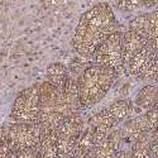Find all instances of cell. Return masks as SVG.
I'll use <instances>...</instances> for the list:
<instances>
[{
	"instance_id": "8",
	"label": "cell",
	"mask_w": 158,
	"mask_h": 158,
	"mask_svg": "<svg viewBox=\"0 0 158 158\" xmlns=\"http://www.w3.org/2000/svg\"><path fill=\"white\" fill-rule=\"evenodd\" d=\"M122 133V143L131 146L139 138L151 133V127L147 119L146 113L129 118L120 125Z\"/></svg>"
},
{
	"instance_id": "1",
	"label": "cell",
	"mask_w": 158,
	"mask_h": 158,
	"mask_svg": "<svg viewBox=\"0 0 158 158\" xmlns=\"http://www.w3.org/2000/svg\"><path fill=\"white\" fill-rule=\"evenodd\" d=\"M118 29L113 8L105 2L98 3L78 19L72 37V47L80 57L91 60L96 49Z\"/></svg>"
},
{
	"instance_id": "19",
	"label": "cell",
	"mask_w": 158,
	"mask_h": 158,
	"mask_svg": "<svg viewBox=\"0 0 158 158\" xmlns=\"http://www.w3.org/2000/svg\"><path fill=\"white\" fill-rule=\"evenodd\" d=\"M152 158H158V134L152 139Z\"/></svg>"
},
{
	"instance_id": "17",
	"label": "cell",
	"mask_w": 158,
	"mask_h": 158,
	"mask_svg": "<svg viewBox=\"0 0 158 158\" xmlns=\"http://www.w3.org/2000/svg\"><path fill=\"white\" fill-rule=\"evenodd\" d=\"M142 81L144 82H148V84H156L158 85V51H157V55H156V61L153 67L151 69V71L144 76V78Z\"/></svg>"
},
{
	"instance_id": "16",
	"label": "cell",
	"mask_w": 158,
	"mask_h": 158,
	"mask_svg": "<svg viewBox=\"0 0 158 158\" xmlns=\"http://www.w3.org/2000/svg\"><path fill=\"white\" fill-rule=\"evenodd\" d=\"M0 158H15V152L9 144L8 124L0 125Z\"/></svg>"
},
{
	"instance_id": "9",
	"label": "cell",
	"mask_w": 158,
	"mask_h": 158,
	"mask_svg": "<svg viewBox=\"0 0 158 158\" xmlns=\"http://www.w3.org/2000/svg\"><path fill=\"white\" fill-rule=\"evenodd\" d=\"M156 55H157V51L153 49L149 44L147 47H144L140 52H138V53L129 61V63L127 66L128 73L142 81L144 76L153 67L154 61H156Z\"/></svg>"
},
{
	"instance_id": "2",
	"label": "cell",
	"mask_w": 158,
	"mask_h": 158,
	"mask_svg": "<svg viewBox=\"0 0 158 158\" xmlns=\"http://www.w3.org/2000/svg\"><path fill=\"white\" fill-rule=\"evenodd\" d=\"M119 78L116 71L91 63L78 77V102L81 110H89L101 102Z\"/></svg>"
},
{
	"instance_id": "6",
	"label": "cell",
	"mask_w": 158,
	"mask_h": 158,
	"mask_svg": "<svg viewBox=\"0 0 158 158\" xmlns=\"http://www.w3.org/2000/svg\"><path fill=\"white\" fill-rule=\"evenodd\" d=\"M85 129V120L82 115L75 113L61 123L57 128V148H58V157L62 156H71L80 140Z\"/></svg>"
},
{
	"instance_id": "18",
	"label": "cell",
	"mask_w": 158,
	"mask_h": 158,
	"mask_svg": "<svg viewBox=\"0 0 158 158\" xmlns=\"http://www.w3.org/2000/svg\"><path fill=\"white\" fill-rule=\"evenodd\" d=\"M15 158H41L39 156L37 148H29V149H24V151H20L15 154Z\"/></svg>"
},
{
	"instance_id": "10",
	"label": "cell",
	"mask_w": 158,
	"mask_h": 158,
	"mask_svg": "<svg viewBox=\"0 0 158 158\" xmlns=\"http://www.w3.org/2000/svg\"><path fill=\"white\" fill-rule=\"evenodd\" d=\"M133 102V116L149 111L158 102V85L146 84L143 85L134 96Z\"/></svg>"
},
{
	"instance_id": "3",
	"label": "cell",
	"mask_w": 158,
	"mask_h": 158,
	"mask_svg": "<svg viewBox=\"0 0 158 158\" xmlns=\"http://www.w3.org/2000/svg\"><path fill=\"white\" fill-rule=\"evenodd\" d=\"M131 116L133 102L127 99H119L90 115L85 122V127L93 131L99 144H101L115 128L120 127Z\"/></svg>"
},
{
	"instance_id": "13",
	"label": "cell",
	"mask_w": 158,
	"mask_h": 158,
	"mask_svg": "<svg viewBox=\"0 0 158 158\" xmlns=\"http://www.w3.org/2000/svg\"><path fill=\"white\" fill-rule=\"evenodd\" d=\"M35 148L41 158H58L57 129L42 130L41 139Z\"/></svg>"
},
{
	"instance_id": "15",
	"label": "cell",
	"mask_w": 158,
	"mask_h": 158,
	"mask_svg": "<svg viewBox=\"0 0 158 158\" xmlns=\"http://www.w3.org/2000/svg\"><path fill=\"white\" fill-rule=\"evenodd\" d=\"M147 39L149 46L158 51V9L148 11V34Z\"/></svg>"
},
{
	"instance_id": "20",
	"label": "cell",
	"mask_w": 158,
	"mask_h": 158,
	"mask_svg": "<svg viewBox=\"0 0 158 158\" xmlns=\"http://www.w3.org/2000/svg\"><path fill=\"white\" fill-rule=\"evenodd\" d=\"M114 158H128V149H120L114 156Z\"/></svg>"
},
{
	"instance_id": "11",
	"label": "cell",
	"mask_w": 158,
	"mask_h": 158,
	"mask_svg": "<svg viewBox=\"0 0 158 158\" xmlns=\"http://www.w3.org/2000/svg\"><path fill=\"white\" fill-rule=\"evenodd\" d=\"M122 133L120 127L115 128L101 144L95 147L82 158H114V156L122 149Z\"/></svg>"
},
{
	"instance_id": "4",
	"label": "cell",
	"mask_w": 158,
	"mask_h": 158,
	"mask_svg": "<svg viewBox=\"0 0 158 158\" xmlns=\"http://www.w3.org/2000/svg\"><path fill=\"white\" fill-rule=\"evenodd\" d=\"M42 110L41 82L34 84L18 94L10 110V123L35 124L39 122Z\"/></svg>"
},
{
	"instance_id": "12",
	"label": "cell",
	"mask_w": 158,
	"mask_h": 158,
	"mask_svg": "<svg viewBox=\"0 0 158 158\" xmlns=\"http://www.w3.org/2000/svg\"><path fill=\"white\" fill-rule=\"evenodd\" d=\"M148 44V39L140 33L129 28L125 32H123V55L125 67L128 66L129 61Z\"/></svg>"
},
{
	"instance_id": "14",
	"label": "cell",
	"mask_w": 158,
	"mask_h": 158,
	"mask_svg": "<svg viewBox=\"0 0 158 158\" xmlns=\"http://www.w3.org/2000/svg\"><path fill=\"white\" fill-rule=\"evenodd\" d=\"M115 3L122 10L131 11L135 9H154L158 5V0H115Z\"/></svg>"
},
{
	"instance_id": "21",
	"label": "cell",
	"mask_w": 158,
	"mask_h": 158,
	"mask_svg": "<svg viewBox=\"0 0 158 158\" xmlns=\"http://www.w3.org/2000/svg\"><path fill=\"white\" fill-rule=\"evenodd\" d=\"M58 158H73V157H71V156H62V157H58Z\"/></svg>"
},
{
	"instance_id": "7",
	"label": "cell",
	"mask_w": 158,
	"mask_h": 158,
	"mask_svg": "<svg viewBox=\"0 0 158 158\" xmlns=\"http://www.w3.org/2000/svg\"><path fill=\"white\" fill-rule=\"evenodd\" d=\"M42 135V129L38 123H9L8 124V138L10 148L15 152L37 147Z\"/></svg>"
},
{
	"instance_id": "5",
	"label": "cell",
	"mask_w": 158,
	"mask_h": 158,
	"mask_svg": "<svg viewBox=\"0 0 158 158\" xmlns=\"http://www.w3.org/2000/svg\"><path fill=\"white\" fill-rule=\"evenodd\" d=\"M91 62L109 67L122 76L127 72L123 55V32L118 29L105 41L94 53Z\"/></svg>"
}]
</instances>
